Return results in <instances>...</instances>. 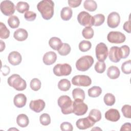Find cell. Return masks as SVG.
<instances>
[{"label":"cell","instance_id":"cell-1","mask_svg":"<svg viewBox=\"0 0 131 131\" xmlns=\"http://www.w3.org/2000/svg\"><path fill=\"white\" fill-rule=\"evenodd\" d=\"M54 3L51 0H43L37 5V8L42 18L46 20L51 19L54 14Z\"/></svg>","mask_w":131,"mask_h":131},{"label":"cell","instance_id":"cell-2","mask_svg":"<svg viewBox=\"0 0 131 131\" xmlns=\"http://www.w3.org/2000/svg\"><path fill=\"white\" fill-rule=\"evenodd\" d=\"M57 103L62 114L68 115L73 113V101L69 96L67 95L60 96Z\"/></svg>","mask_w":131,"mask_h":131},{"label":"cell","instance_id":"cell-3","mask_svg":"<svg viewBox=\"0 0 131 131\" xmlns=\"http://www.w3.org/2000/svg\"><path fill=\"white\" fill-rule=\"evenodd\" d=\"M9 86L13 87L18 91H22L27 87L26 81L18 74H13L10 76L7 80Z\"/></svg>","mask_w":131,"mask_h":131},{"label":"cell","instance_id":"cell-4","mask_svg":"<svg viewBox=\"0 0 131 131\" xmlns=\"http://www.w3.org/2000/svg\"><path fill=\"white\" fill-rule=\"evenodd\" d=\"M94 59L92 56L85 55L78 59L76 62V69L80 71H86L93 65Z\"/></svg>","mask_w":131,"mask_h":131},{"label":"cell","instance_id":"cell-5","mask_svg":"<svg viewBox=\"0 0 131 131\" xmlns=\"http://www.w3.org/2000/svg\"><path fill=\"white\" fill-rule=\"evenodd\" d=\"M77 20L78 23L82 26L90 27L94 26V17L88 12L83 11L80 12L77 16Z\"/></svg>","mask_w":131,"mask_h":131},{"label":"cell","instance_id":"cell-6","mask_svg":"<svg viewBox=\"0 0 131 131\" xmlns=\"http://www.w3.org/2000/svg\"><path fill=\"white\" fill-rule=\"evenodd\" d=\"M53 71L54 74L57 76H68L72 72V67L68 63H58L54 66Z\"/></svg>","mask_w":131,"mask_h":131},{"label":"cell","instance_id":"cell-7","mask_svg":"<svg viewBox=\"0 0 131 131\" xmlns=\"http://www.w3.org/2000/svg\"><path fill=\"white\" fill-rule=\"evenodd\" d=\"M88 105L81 100H75L73 102V113L77 116L84 115L88 111Z\"/></svg>","mask_w":131,"mask_h":131},{"label":"cell","instance_id":"cell-8","mask_svg":"<svg viewBox=\"0 0 131 131\" xmlns=\"http://www.w3.org/2000/svg\"><path fill=\"white\" fill-rule=\"evenodd\" d=\"M96 56L99 61H104L108 55V48L103 42H100L97 45L95 49Z\"/></svg>","mask_w":131,"mask_h":131},{"label":"cell","instance_id":"cell-9","mask_svg":"<svg viewBox=\"0 0 131 131\" xmlns=\"http://www.w3.org/2000/svg\"><path fill=\"white\" fill-rule=\"evenodd\" d=\"M72 83L73 85L79 86H89L92 83L90 77L85 75H76L72 79Z\"/></svg>","mask_w":131,"mask_h":131},{"label":"cell","instance_id":"cell-10","mask_svg":"<svg viewBox=\"0 0 131 131\" xmlns=\"http://www.w3.org/2000/svg\"><path fill=\"white\" fill-rule=\"evenodd\" d=\"M0 8L3 14L6 16H11L14 13L16 7H15V5L12 2L6 0L1 2Z\"/></svg>","mask_w":131,"mask_h":131},{"label":"cell","instance_id":"cell-11","mask_svg":"<svg viewBox=\"0 0 131 131\" xmlns=\"http://www.w3.org/2000/svg\"><path fill=\"white\" fill-rule=\"evenodd\" d=\"M107 40L113 43H121L125 41L126 37L125 35L119 31H111L107 36Z\"/></svg>","mask_w":131,"mask_h":131},{"label":"cell","instance_id":"cell-12","mask_svg":"<svg viewBox=\"0 0 131 131\" xmlns=\"http://www.w3.org/2000/svg\"><path fill=\"white\" fill-rule=\"evenodd\" d=\"M120 22V16L118 13L112 12L108 14L107 19V24L109 27L115 28L119 26Z\"/></svg>","mask_w":131,"mask_h":131},{"label":"cell","instance_id":"cell-13","mask_svg":"<svg viewBox=\"0 0 131 131\" xmlns=\"http://www.w3.org/2000/svg\"><path fill=\"white\" fill-rule=\"evenodd\" d=\"M95 122L88 116L87 117L80 118L76 122V125L79 129H85L92 127Z\"/></svg>","mask_w":131,"mask_h":131},{"label":"cell","instance_id":"cell-14","mask_svg":"<svg viewBox=\"0 0 131 131\" xmlns=\"http://www.w3.org/2000/svg\"><path fill=\"white\" fill-rule=\"evenodd\" d=\"M108 54L110 60L113 62L117 63L121 59V50L120 47L117 46L112 47Z\"/></svg>","mask_w":131,"mask_h":131},{"label":"cell","instance_id":"cell-15","mask_svg":"<svg viewBox=\"0 0 131 131\" xmlns=\"http://www.w3.org/2000/svg\"><path fill=\"white\" fill-rule=\"evenodd\" d=\"M46 103L42 99H37L31 100L29 104V107L31 110L36 113L41 112L45 107Z\"/></svg>","mask_w":131,"mask_h":131},{"label":"cell","instance_id":"cell-16","mask_svg":"<svg viewBox=\"0 0 131 131\" xmlns=\"http://www.w3.org/2000/svg\"><path fill=\"white\" fill-rule=\"evenodd\" d=\"M104 116L106 120L112 122H116L118 121L120 118L119 111L115 108L109 109L105 112Z\"/></svg>","mask_w":131,"mask_h":131},{"label":"cell","instance_id":"cell-17","mask_svg":"<svg viewBox=\"0 0 131 131\" xmlns=\"http://www.w3.org/2000/svg\"><path fill=\"white\" fill-rule=\"evenodd\" d=\"M8 60L9 62L12 66H17L21 62V55L17 51H12L9 53L8 56Z\"/></svg>","mask_w":131,"mask_h":131},{"label":"cell","instance_id":"cell-18","mask_svg":"<svg viewBox=\"0 0 131 131\" xmlns=\"http://www.w3.org/2000/svg\"><path fill=\"white\" fill-rule=\"evenodd\" d=\"M56 59V54L53 51H49L44 54L42 60L46 65H51L55 62Z\"/></svg>","mask_w":131,"mask_h":131},{"label":"cell","instance_id":"cell-19","mask_svg":"<svg viewBox=\"0 0 131 131\" xmlns=\"http://www.w3.org/2000/svg\"><path fill=\"white\" fill-rule=\"evenodd\" d=\"M13 102L15 106L18 108H21L25 106L26 104L27 97L24 94H18L14 96Z\"/></svg>","mask_w":131,"mask_h":131},{"label":"cell","instance_id":"cell-20","mask_svg":"<svg viewBox=\"0 0 131 131\" xmlns=\"http://www.w3.org/2000/svg\"><path fill=\"white\" fill-rule=\"evenodd\" d=\"M28 36L27 30L23 28H19L15 30L13 34L14 38L17 41H23L26 40Z\"/></svg>","mask_w":131,"mask_h":131},{"label":"cell","instance_id":"cell-21","mask_svg":"<svg viewBox=\"0 0 131 131\" xmlns=\"http://www.w3.org/2000/svg\"><path fill=\"white\" fill-rule=\"evenodd\" d=\"M120 74V72L119 68L116 66H111L107 70V76L112 79H116L118 78Z\"/></svg>","mask_w":131,"mask_h":131},{"label":"cell","instance_id":"cell-22","mask_svg":"<svg viewBox=\"0 0 131 131\" xmlns=\"http://www.w3.org/2000/svg\"><path fill=\"white\" fill-rule=\"evenodd\" d=\"M62 42L59 38L53 37L49 39V45L50 47L54 50L58 51L62 46Z\"/></svg>","mask_w":131,"mask_h":131},{"label":"cell","instance_id":"cell-23","mask_svg":"<svg viewBox=\"0 0 131 131\" xmlns=\"http://www.w3.org/2000/svg\"><path fill=\"white\" fill-rule=\"evenodd\" d=\"M16 122L18 125L20 127H25L28 125L29 123V120L26 115L21 114L17 116L16 118Z\"/></svg>","mask_w":131,"mask_h":131},{"label":"cell","instance_id":"cell-24","mask_svg":"<svg viewBox=\"0 0 131 131\" xmlns=\"http://www.w3.org/2000/svg\"><path fill=\"white\" fill-rule=\"evenodd\" d=\"M73 14V11L69 7H63L60 12V17L62 19L65 21L69 20L71 18Z\"/></svg>","mask_w":131,"mask_h":131},{"label":"cell","instance_id":"cell-25","mask_svg":"<svg viewBox=\"0 0 131 131\" xmlns=\"http://www.w3.org/2000/svg\"><path fill=\"white\" fill-rule=\"evenodd\" d=\"M72 96L74 100H81L83 101L85 99L84 91L80 88H75L72 91Z\"/></svg>","mask_w":131,"mask_h":131},{"label":"cell","instance_id":"cell-26","mask_svg":"<svg viewBox=\"0 0 131 131\" xmlns=\"http://www.w3.org/2000/svg\"><path fill=\"white\" fill-rule=\"evenodd\" d=\"M83 7L84 9L89 11L93 12L97 9V4L96 2L93 0H86L84 2Z\"/></svg>","mask_w":131,"mask_h":131},{"label":"cell","instance_id":"cell-27","mask_svg":"<svg viewBox=\"0 0 131 131\" xmlns=\"http://www.w3.org/2000/svg\"><path fill=\"white\" fill-rule=\"evenodd\" d=\"M71 82L67 79H61L58 83V89L62 91H67L71 88Z\"/></svg>","mask_w":131,"mask_h":131},{"label":"cell","instance_id":"cell-28","mask_svg":"<svg viewBox=\"0 0 131 131\" xmlns=\"http://www.w3.org/2000/svg\"><path fill=\"white\" fill-rule=\"evenodd\" d=\"M88 95L92 98H96L100 95L102 93V89L98 86H94L88 90Z\"/></svg>","mask_w":131,"mask_h":131},{"label":"cell","instance_id":"cell-29","mask_svg":"<svg viewBox=\"0 0 131 131\" xmlns=\"http://www.w3.org/2000/svg\"><path fill=\"white\" fill-rule=\"evenodd\" d=\"M7 23L9 27L12 29L18 28L20 24L19 19L16 15L10 16L8 19Z\"/></svg>","mask_w":131,"mask_h":131},{"label":"cell","instance_id":"cell-30","mask_svg":"<svg viewBox=\"0 0 131 131\" xmlns=\"http://www.w3.org/2000/svg\"><path fill=\"white\" fill-rule=\"evenodd\" d=\"M89 116L95 123L100 121L101 119V112L97 109H92L89 113Z\"/></svg>","mask_w":131,"mask_h":131},{"label":"cell","instance_id":"cell-31","mask_svg":"<svg viewBox=\"0 0 131 131\" xmlns=\"http://www.w3.org/2000/svg\"><path fill=\"white\" fill-rule=\"evenodd\" d=\"M29 5L27 2L20 1L16 4V9L18 12L24 13V12H26L29 10Z\"/></svg>","mask_w":131,"mask_h":131},{"label":"cell","instance_id":"cell-32","mask_svg":"<svg viewBox=\"0 0 131 131\" xmlns=\"http://www.w3.org/2000/svg\"><path fill=\"white\" fill-rule=\"evenodd\" d=\"M10 31L2 22L0 23V37L2 39H7L10 36Z\"/></svg>","mask_w":131,"mask_h":131},{"label":"cell","instance_id":"cell-33","mask_svg":"<svg viewBox=\"0 0 131 131\" xmlns=\"http://www.w3.org/2000/svg\"><path fill=\"white\" fill-rule=\"evenodd\" d=\"M104 103L107 106L113 105L116 101L115 96L111 93H106L103 98Z\"/></svg>","mask_w":131,"mask_h":131},{"label":"cell","instance_id":"cell-34","mask_svg":"<svg viewBox=\"0 0 131 131\" xmlns=\"http://www.w3.org/2000/svg\"><path fill=\"white\" fill-rule=\"evenodd\" d=\"M78 47H79V49L81 52H87L89 50H90V49L91 48L92 43L89 41L83 40L79 42Z\"/></svg>","mask_w":131,"mask_h":131},{"label":"cell","instance_id":"cell-35","mask_svg":"<svg viewBox=\"0 0 131 131\" xmlns=\"http://www.w3.org/2000/svg\"><path fill=\"white\" fill-rule=\"evenodd\" d=\"M70 46L67 43H63L61 48L58 50V53L61 56H66L71 52Z\"/></svg>","mask_w":131,"mask_h":131},{"label":"cell","instance_id":"cell-36","mask_svg":"<svg viewBox=\"0 0 131 131\" xmlns=\"http://www.w3.org/2000/svg\"><path fill=\"white\" fill-rule=\"evenodd\" d=\"M82 34L83 37L85 39H91L93 38L94 36V30L92 27H85L82 31Z\"/></svg>","mask_w":131,"mask_h":131},{"label":"cell","instance_id":"cell-37","mask_svg":"<svg viewBox=\"0 0 131 131\" xmlns=\"http://www.w3.org/2000/svg\"><path fill=\"white\" fill-rule=\"evenodd\" d=\"M93 17L94 20V26H100L104 22L105 16L102 14H96L93 16Z\"/></svg>","mask_w":131,"mask_h":131},{"label":"cell","instance_id":"cell-38","mask_svg":"<svg viewBox=\"0 0 131 131\" xmlns=\"http://www.w3.org/2000/svg\"><path fill=\"white\" fill-rule=\"evenodd\" d=\"M41 82L38 78H33L31 80L30 84L31 89L34 91H38L41 88Z\"/></svg>","mask_w":131,"mask_h":131},{"label":"cell","instance_id":"cell-39","mask_svg":"<svg viewBox=\"0 0 131 131\" xmlns=\"http://www.w3.org/2000/svg\"><path fill=\"white\" fill-rule=\"evenodd\" d=\"M40 123L45 126L48 125L51 123V118L50 115L47 113H43L39 117Z\"/></svg>","mask_w":131,"mask_h":131},{"label":"cell","instance_id":"cell-40","mask_svg":"<svg viewBox=\"0 0 131 131\" xmlns=\"http://www.w3.org/2000/svg\"><path fill=\"white\" fill-rule=\"evenodd\" d=\"M121 70L122 72L125 74H129L131 72V60H128L124 62L121 66Z\"/></svg>","mask_w":131,"mask_h":131},{"label":"cell","instance_id":"cell-41","mask_svg":"<svg viewBox=\"0 0 131 131\" xmlns=\"http://www.w3.org/2000/svg\"><path fill=\"white\" fill-rule=\"evenodd\" d=\"M95 71L98 73H103L106 69V65L104 61H97L94 67Z\"/></svg>","mask_w":131,"mask_h":131},{"label":"cell","instance_id":"cell-42","mask_svg":"<svg viewBox=\"0 0 131 131\" xmlns=\"http://www.w3.org/2000/svg\"><path fill=\"white\" fill-rule=\"evenodd\" d=\"M122 113L125 118H130L131 117V106L128 104L124 105L121 108Z\"/></svg>","mask_w":131,"mask_h":131},{"label":"cell","instance_id":"cell-43","mask_svg":"<svg viewBox=\"0 0 131 131\" xmlns=\"http://www.w3.org/2000/svg\"><path fill=\"white\" fill-rule=\"evenodd\" d=\"M121 53V58H126L129 54L130 49L127 45H123L120 47Z\"/></svg>","mask_w":131,"mask_h":131},{"label":"cell","instance_id":"cell-44","mask_svg":"<svg viewBox=\"0 0 131 131\" xmlns=\"http://www.w3.org/2000/svg\"><path fill=\"white\" fill-rule=\"evenodd\" d=\"M24 17L28 21H33L36 17V14L33 11H28L25 12L24 14Z\"/></svg>","mask_w":131,"mask_h":131},{"label":"cell","instance_id":"cell-45","mask_svg":"<svg viewBox=\"0 0 131 131\" xmlns=\"http://www.w3.org/2000/svg\"><path fill=\"white\" fill-rule=\"evenodd\" d=\"M60 129L62 131H72L73 130V125L68 122H63L60 124Z\"/></svg>","mask_w":131,"mask_h":131},{"label":"cell","instance_id":"cell-46","mask_svg":"<svg viewBox=\"0 0 131 131\" xmlns=\"http://www.w3.org/2000/svg\"><path fill=\"white\" fill-rule=\"evenodd\" d=\"M81 2V0H69L68 3L71 7L76 8L80 5Z\"/></svg>","mask_w":131,"mask_h":131},{"label":"cell","instance_id":"cell-47","mask_svg":"<svg viewBox=\"0 0 131 131\" xmlns=\"http://www.w3.org/2000/svg\"><path fill=\"white\" fill-rule=\"evenodd\" d=\"M123 29L128 33H130V20L125 21L123 26Z\"/></svg>","mask_w":131,"mask_h":131},{"label":"cell","instance_id":"cell-48","mask_svg":"<svg viewBox=\"0 0 131 131\" xmlns=\"http://www.w3.org/2000/svg\"><path fill=\"white\" fill-rule=\"evenodd\" d=\"M131 129V126L130 123L129 122L125 123L123 124L120 128V130H130Z\"/></svg>","mask_w":131,"mask_h":131},{"label":"cell","instance_id":"cell-49","mask_svg":"<svg viewBox=\"0 0 131 131\" xmlns=\"http://www.w3.org/2000/svg\"><path fill=\"white\" fill-rule=\"evenodd\" d=\"M0 42H1V50H0V51L2 52L5 48V43L2 40H0Z\"/></svg>","mask_w":131,"mask_h":131},{"label":"cell","instance_id":"cell-50","mask_svg":"<svg viewBox=\"0 0 131 131\" xmlns=\"http://www.w3.org/2000/svg\"><path fill=\"white\" fill-rule=\"evenodd\" d=\"M96 129H97V130H101V128H98L97 127H96V128H92V130H96Z\"/></svg>","mask_w":131,"mask_h":131}]
</instances>
